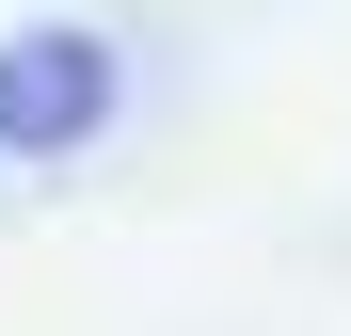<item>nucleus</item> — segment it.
Wrapping results in <instances>:
<instances>
[{
  "label": "nucleus",
  "mask_w": 351,
  "mask_h": 336,
  "mask_svg": "<svg viewBox=\"0 0 351 336\" xmlns=\"http://www.w3.org/2000/svg\"><path fill=\"white\" fill-rule=\"evenodd\" d=\"M112 96H128L112 32H80V16L0 32V160H80V144L112 128Z\"/></svg>",
  "instance_id": "1"
}]
</instances>
